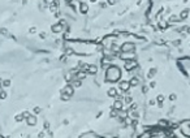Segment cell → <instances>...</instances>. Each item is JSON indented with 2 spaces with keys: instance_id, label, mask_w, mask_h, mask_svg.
I'll return each mask as SVG.
<instances>
[{
  "instance_id": "obj_1",
  "label": "cell",
  "mask_w": 190,
  "mask_h": 138,
  "mask_svg": "<svg viewBox=\"0 0 190 138\" xmlns=\"http://www.w3.org/2000/svg\"><path fill=\"white\" fill-rule=\"evenodd\" d=\"M35 123H37V119L34 117V116H27V124L29 125H35Z\"/></svg>"
},
{
  "instance_id": "obj_2",
  "label": "cell",
  "mask_w": 190,
  "mask_h": 138,
  "mask_svg": "<svg viewBox=\"0 0 190 138\" xmlns=\"http://www.w3.org/2000/svg\"><path fill=\"white\" fill-rule=\"evenodd\" d=\"M10 85V81L9 80H5V81H3V83H1V86H4V87H8Z\"/></svg>"
},
{
  "instance_id": "obj_3",
  "label": "cell",
  "mask_w": 190,
  "mask_h": 138,
  "mask_svg": "<svg viewBox=\"0 0 190 138\" xmlns=\"http://www.w3.org/2000/svg\"><path fill=\"white\" fill-rule=\"evenodd\" d=\"M7 97H8V95H7V93H5L4 90H1V91H0V99H5Z\"/></svg>"
},
{
  "instance_id": "obj_4",
  "label": "cell",
  "mask_w": 190,
  "mask_h": 138,
  "mask_svg": "<svg viewBox=\"0 0 190 138\" xmlns=\"http://www.w3.org/2000/svg\"><path fill=\"white\" fill-rule=\"evenodd\" d=\"M22 119H23V115L22 116L21 115L20 116H16V121H22Z\"/></svg>"
},
{
  "instance_id": "obj_5",
  "label": "cell",
  "mask_w": 190,
  "mask_h": 138,
  "mask_svg": "<svg viewBox=\"0 0 190 138\" xmlns=\"http://www.w3.org/2000/svg\"><path fill=\"white\" fill-rule=\"evenodd\" d=\"M1 83H3V81H1V78H0V86H1Z\"/></svg>"
}]
</instances>
